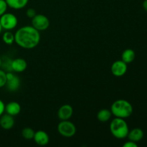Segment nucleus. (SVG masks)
<instances>
[{
  "instance_id": "f257e3e1",
  "label": "nucleus",
  "mask_w": 147,
  "mask_h": 147,
  "mask_svg": "<svg viewBox=\"0 0 147 147\" xmlns=\"http://www.w3.org/2000/svg\"><path fill=\"white\" fill-rule=\"evenodd\" d=\"M40 42V31L32 26H23L14 34V42L22 48L33 49L38 45Z\"/></svg>"
},
{
  "instance_id": "f03ea898",
  "label": "nucleus",
  "mask_w": 147,
  "mask_h": 147,
  "mask_svg": "<svg viewBox=\"0 0 147 147\" xmlns=\"http://www.w3.org/2000/svg\"><path fill=\"white\" fill-rule=\"evenodd\" d=\"M133 106L128 100L124 99H119L112 103L111 106V111L112 115L117 118L126 119L133 113Z\"/></svg>"
},
{
  "instance_id": "7ed1b4c3",
  "label": "nucleus",
  "mask_w": 147,
  "mask_h": 147,
  "mask_svg": "<svg viewBox=\"0 0 147 147\" xmlns=\"http://www.w3.org/2000/svg\"><path fill=\"white\" fill-rule=\"evenodd\" d=\"M110 131L115 138L123 139L127 137L129 132V126L124 119L116 117L110 123Z\"/></svg>"
},
{
  "instance_id": "20e7f679",
  "label": "nucleus",
  "mask_w": 147,
  "mask_h": 147,
  "mask_svg": "<svg viewBox=\"0 0 147 147\" xmlns=\"http://www.w3.org/2000/svg\"><path fill=\"white\" fill-rule=\"evenodd\" d=\"M57 131L62 136L71 138L76 133V127L73 122L69 120L61 121L57 126Z\"/></svg>"
},
{
  "instance_id": "39448f33",
  "label": "nucleus",
  "mask_w": 147,
  "mask_h": 147,
  "mask_svg": "<svg viewBox=\"0 0 147 147\" xmlns=\"http://www.w3.org/2000/svg\"><path fill=\"white\" fill-rule=\"evenodd\" d=\"M0 24L3 30H12L17 26V17L12 13H4L0 17Z\"/></svg>"
},
{
  "instance_id": "423d86ee",
  "label": "nucleus",
  "mask_w": 147,
  "mask_h": 147,
  "mask_svg": "<svg viewBox=\"0 0 147 147\" xmlns=\"http://www.w3.org/2000/svg\"><path fill=\"white\" fill-rule=\"evenodd\" d=\"M32 26L38 31H45L50 27V20L43 14H36L32 19Z\"/></svg>"
},
{
  "instance_id": "0eeeda50",
  "label": "nucleus",
  "mask_w": 147,
  "mask_h": 147,
  "mask_svg": "<svg viewBox=\"0 0 147 147\" xmlns=\"http://www.w3.org/2000/svg\"><path fill=\"white\" fill-rule=\"evenodd\" d=\"M20 85H21V80L18 76L11 72L7 73V83L5 86L9 91H17L20 88Z\"/></svg>"
},
{
  "instance_id": "6e6552de",
  "label": "nucleus",
  "mask_w": 147,
  "mask_h": 147,
  "mask_svg": "<svg viewBox=\"0 0 147 147\" xmlns=\"http://www.w3.org/2000/svg\"><path fill=\"white\" fill-rule=\"evenodd\" d=\"M127 64L123 60H116L112 64L111 71L116 77H121L126 74L127 71Z\"/></svg>"
},
{
  "instance_id": "1a4fd4ad",
  "label": "nucleus",
  "mask_w": 147,
  "mask_h": 147,
  "mask_svg": "<svg viewBox=\"0 0 147 147\" xmlns=\"http://www.w3.org/2000/svg\"><path fill=\"white\" fill-rule=\"evenodd\" d=\"M73 114V109L70 105L62 106L57 111V116L60 121L69 120Z\"/></svg>"
},
{
  "instance_id": "9d476101",
  "label": "nucleus",
  "mask_w": 147,
  "mask_h": 147,
  "mask_svg": "<svg viewBox=\"0 0 147 147\" xmlns=\"http://www.w3.org/2000/svg\"><path fill=\"white\" fill-rule=\"evenodd\" d=\"M27 63L23 58H16L11 61V71L15 73H22L27 69Z\"/></svg>"
},
{
  "instance_id": "9b49d317",
  "label": "nucleus",
  "mask_w": 147,
  "mask_h": 147,
  "mask_svg": "<svg viewBox=\"0 0 147 147\" xmlns=\"http://www.w3.org/2000/svg\"><path fill=\"white\" fill-rule=\"evenodd\" d=\"M14 116L9 114H2L0 116V126L4 130H9L14 126Z\"/></svg>"
},
{
  "instance_id": "f8f14e48",
  "label": "nucleus",
  "mask_w": 147,
  "mask_h": 147,
  "mask_svg": "<svg viewBox=\"0 0 147 147\" xmlns=\"http://www.w3.org/2000/svg\"><path fill=\"white\" fill-rule=\"evenodd\" d=\"M34 142L40 146H46L50 142V137L45 131L39 130L34 133Z\"/></svg>"
},
{
  "instance_id": "ddd939ff",
  "label": "nucleus",
  "mask_w": 147,
  "mask_h": 147,
  "mask_svg": "<svg viewBox=\"0 0 147 147\" xmlns=\"http://www.w3.org/2000/svg\"><path fill=\"white\" fill-rule=\"evenodd\" d=\"M21 106L19 103L16 101H11L5 105V112L7 114L14 116L20 114L21 112Z\"/></svg>"
},
{
  "instance_id": "4468645a",
  "label": "nucleus",
  "mask_w": 147,
  "mask_h": 147,
  "mask_svg": "<svg viewBox=\"0 0 147 147\" xmlns=\"http://www.w3.org/2000/svg\"><path fill=\"white\" fill-rule=\"evenodd\" d=\"M127 137L130 141L137 143L143 139L144 131L139 128H135L129 132Z\"/></svg>"
},
{
  "instance_id": "2eb2a0df",
  "label": "nucleus",
  "mask_w": 147,
  "mask_h": 147,
  "mask_svg": "<svg viewBox=\"0 0 147 147\" xmlns=\"http://www.w3.org/2000/svg\"><path fill=\"white\" fill-rule=\"evenodd\" d=\"M9 7L13 9H21L25 7L29 0H5Z\"/></svg>"
},
{
  "instance_id": "dca6fc26",
  "label": "nucleus",
  "mask_w": 147,
  "mask_h": 147,
  "mask_svg": "<svg viewBox=\"0 0 147 147\" xmlns=\"http://www.w3.org/2000/svg\"><path fill=\"white\" fill-rule=\"evenodd\" d=\"M135 57H136V54L132 49H126L122 53L121 60L126 64H128V63H132L134 60Z\"/></svg>"
},
{
  "instance_id": "f3484780",
  "label": "nucleus",
  "mask_w": 147,
  "mask_h": 147,
  "mask_svg": "<svg viewBox=\"0 0 147 147\" xmlns=\"http://www.w3.org/2000/svg\"><path fill=\"white\" fill-rule=\"evenodd\" d=\"M112 116V113L109 109H101L97 113V119L100 122H107Z\"/></svg>"
},
{
  "instance_id": "a211bd4d",
  "label": "nucleus",
  "mask_w": 147,
  "mask_h": 147,
  "mask_svg": "<svg viewBox=\"0 0 147 147\" xmlns=\"http://www.w3.org/2000/svg\"><path fill=\"white\" fill-rule=\"evenodd\" d=\"M2 40L5 44L11 45L14 42V34L10 32V30H6L2 35Z\"/></svg>"
},
{
  "instance_id": "6ab92c4d",
  "label": "nucleus",
  "mask_w": 147,
  "mask_h": 147,
  "mask_svg": "<svg viewBox=\"0 0 147 147\" xmlns=\"http://www.w3.org/2000/svg\"><path fill=\"white\" fill-rule=\"evenodd\" d=\"M34 133L35 132L32 128L26 127L24 128L22 131V136L24 139H27V140H31L34 138Z\"/></svg>"
},
{
  "instance_id": "aec40b11",
  "label": "nucleus",
  "mask_w": 147,
  "mask_h": 147,
  "mask_svg": "<svg viewBox=\"0 0 147 147\" xmlns=\"http://www.w3.org/2000/svg\"><path fill=\"white\" fill-rule=\"evenodd\" d=\"M7 83V73L0 69V88L4 87Z\"/></svg>"
},
{
  "instance_id": "412c9836",
  "label": "nucleus",
  "mask_w": 147,
  "mask_h": 147,
  "mask_svg": "<svg viewBox=\"0 0 147 147\" xmlns=\"http://www.w3.org/2000/svg\"><path fill=\"white\" fill-rule=\"evenodd\" d=\"M8 5L5 0H0V17L7 12Z\"/></svg>"
},
{
  "instance_id": "4be33fe9",
  "label": "nucleus",
  "mask_w": 147,
  "mask_h": 147,
  "mask_svg": "<svg viewBox=\"0 0 147 147\" xmlns=\"http://www.w3.org/2000/svg\"><path fill=\"white\" fill-rule=\"evenodd\" d=\"M36 14H37V12H36L35 10L32 8L28 9L27 10V11H26V15L30 19H32Z\"/></svg>"
},
{
  "instance_id": "5701e85b",
  "label": "nucleus",
  "mask_w": 147,
  "mask_h": 147,
  "mask_svg": "<svg viewBox=\"0 0 147 147\" xmlns=\"http://www.w3.org/2000/svg\"><path fill=\"white\" fill-rule=\"evenodd\" d=\"M123 147H137L138 144H136V142H132V141L129 140V142H126L123 145Z\"/></svg>"
},
{
  "instance_id": "b1692460",
  "label": "nucleus",
  "mask_w": 147,
  "mask_h": 147,
  "mask_svg": "<svg viewBox=\"0 0 147 147\" xmlns=\"http://www.w3.org/2000/svg\"><path fill=\"white\" fill-rule=\"evenodd\" d=\"M4 111H5V104L4 102L0 99V116L2 114H4Z\"/></svg>"
},
{
  "instance_id": "393cba45",
  "label": "nucleus",
  "mask_w": 147,
  "mask_h": 147,
  "mask_svg": "<svg viewBox=\"0 0 147 147\" xmlns=\"http://www.w3.org/2000/svg\"><path fill=\"white\" fill-rule=\"evenodd\" d=\"M142 6H143V8L145 11H147V0H144L142 4Z\"/></svg>"
},
{
  "instance_id": "a878e982",
  "label": "nucleus",
  "mask_w": 147,
  "mask_h": 147,
  "mask_svg": "<svg viewBox=\"0 0 147 147\" xmlns=\"http://www.w3.org/2000/svg\"><path fill=\"white\" fill-rule=\"evenodd\" d=\"M1 65H2V60H1V57H0V67H1Z\"/></svg>"
},
{
  "instance_id": "bb28decb",
  "label": "nucleus",
  "mask_w": 147,
  "mask_h": 147,
  "mask_svg": "<svg viewBox=\"0 0 147 147\" xmlns=\"http://www.w3.org/2000/svg\"><path fill=\"white\" fill-rule=\"evenodd\" d=\"M2 27H1V24H0V34H1V31H2Z\"/></svg>"
}]
</instances>
